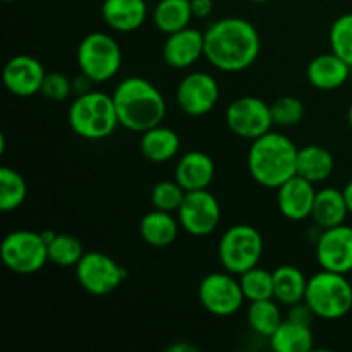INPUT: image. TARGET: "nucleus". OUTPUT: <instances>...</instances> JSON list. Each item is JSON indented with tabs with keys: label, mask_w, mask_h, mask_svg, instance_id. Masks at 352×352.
Segmentation results:
<instances>
[{
	"label": "nucleus",
	"mask_w": 352,
	"mask_h": 352,
	"mask_svg": "<svg viewBox=\"0 0 352 352\" xmlns=\"http://www.w3.org/2000/svg\"><path fill=\"white\" fill-rule=\"evenodd\" d=\"M260 50V33L243 17H223L205 31L206 60L223 72H241L251 67Z\"/></svg>",
	"instance_id": "obj_1"
},
{
	"label": "nucleus",
	"mask_w": 352,
	"mask_h": 352,
	"mask_svg": "<svg viewBox=\"0 0 352 352\" xmlns=\"http://www.w3.org/2000/svg\"><path fill=\"white\" fill-rule=\"evenodd\" d=\"M119 124L134 133L160 126L167 113L164 95L144 78L131 76L120 81L112 93Z\"/></svg>",
	"instance_id": "obj_2"
},
{
	"label": "nucleus",
	"mask_w": 352,
	"mask_h": 352,
	"mask_svg": "<svg viewBox=\"0 0 352 352\" xmlns=\"http://www.w3.org/2000/svg\"><path fill=\"white\" fill-rule=\"evenodd\" d=\"M298 148L280 133H267L253 141L248 151V168L254 181L268 189H278L298 174Z\"/></svg>",
	"instance_id": "obj_3"
},
{
	"label": "nucleus",
	"mask_w": 352,
	"mask_h": 352,
	"mask_svg": "<svg viewBox=\"0 0 352 352\" xmlns=\"http://www.w3.org/2000/svg\"><path fill=\"white\" fill-rule=\"evenodd\" d=\"M67 119L71 129L88 141L105 140L120 126L112 95L91 89L78 95L71 103Z\"/></svg>",
	"instance_id": "obj_4"
},
{
	"label": "nucleus",
	"mask_w": 352,
	"mask_h": 352,
	"mask_svg": "<svg viewBox=\"0 0 352 352\" xmlns=\"http://www.w3.org/2000/svg\"><path fill=\"white\" fill-rule=\"evenodd\" d=\"M305 302L316 318L340 320L352 309V285L346 274L322 270L308 278Z\"/></svg>",
	"instance_id": "obj_5"
},
{
	"label": "nucleus",
	"mask_w": 352,
	"mask_h": 352,
	"mask_svg": "<svg viewBox=\"0 0 352 352\" xmlns=\"http://www.w3.org/2000/svg\"><path fill=\"white\" fill-rule=\"evenodd\" d=\"M263 237L260 230L248 223L232 226L223 232L219 244V260L223 270L234 275L258 267L263 256Z\"/></svg>",
	"instance_id": "obj_6"
},
{
	"label": "nucleus",
	"mask_w": 352,
	"mask_h": 352,
	"mask_svg": "<svg viewBox=\"0 0 352 352\" xmlns=\"http://www.w3.org/2000/svg\"><path fill=\"white\" fill-rule=\"evenodd\" d=\"M122 64V50L116 38L107 33H89L78 47V65L93 82L109 81L119 72Z\"/></svg>",
	"instance_id": "obj_7"
},
{
	"label": "nucleus",
	"mask_w": 352,
	"mask_h": 352,
	"mask_svg": "<svg viewBox=\"0 0 352 352\" xmlns=\"http://www.w3.org/2000/svg\"><path fill=\"white\" fill-rule=\"evenodd\" d=\"M2 261L10 272L31 275L40 272L48 263V246L41 232L14 230L7 234L0 248Z\"/></svg>",
	"instance_id": "obj_8"
},
{
	"label": "nucleus",
	"mask_w": 352,
	"mask_h": 352,
	"mask_svg": "<svg viewBox=\"0 0 352 352\" xmlns=\"http://www.w3.org/2000/svg\"><path fill=\"white\" fill-rule=\"evenodd\" d=\"M126 268L100 251L85 253L81 261L76 265V278L79 285L93 296L110 294L126 280Z\"/></svg>",
	"instance_id": "obj_9"
},
{
	"label": "nucleus",
	"mask_w": 352,
	"mask_h": 352,
	"mask_svg": "<svg viewBox=\"0 0 352 352\" xmlns=\"http://www.w3.org/2000/svg\"><path fill=\"white\" fill-rule=\"evenodd\" d=\"M198 298L210 315L220 318L236 315L246 299L241 282L227 270L206 275L199 284Z\"/></svg>",
	"instance_id": "obj_10"
},
{
	"label": "nucleus",
	"mask_w": 352,
	"mask_h": 352,
	"mask_svg": "<svg viewBox=\"0 0 352 352\" xmlns=\"http://www.w3.org/2000/svg\"><path fill=\"white\" fill-rule=\"evenodd\" d=\"M226 124L236 136L254 141L272 131V109L256 96H241L227 107Z\"/></svg>",
	"instance_id": "obj_11"
},
{
	"label": "nucleus",
	"mask_w": 352,
	"mask_h": 352,
	"mask_svg": "<svg viewBox=\"0 0 352 352\" xmlns=\"http://www.w3.org/2000/svg\"><path fill=\"white\" fill-rule=\"evenodd\" d=\"M220 217H222L220 203L208 189L188 191L181 208L177 210L181 229L195 237H205L215 232L220 223Z\"/></svg>",
	"instance_id": "obj_12"
},
{
	"label": "nucleus",
	"mask_w": 352,
	"mask_h": 352,
	"mask_svg": "<svg viewBox=\"0 0 352 352\" xmlns=\"http://www.w3.org/2000/svg\"><path fill=\"white\" fill-rule=\"evenodd\" d=\"M220 98V86L213 76L196 71L179 82L175 100L184 113L201 117L212 112Z\"/></svg>",
	"instance_id": "obj_13"
},
{
	"label": "nucleus",
	"mask_w": 352,
	"mask_h": 352,
	"mask_svg": "<svg viewBox=\"0 0 352 352\" xmlns=\"http://www.w3.org/2000/svg\"><path fill=\"white\" fill-rule=\"evenodd\" d=\"M316 260L322 270L346 275L352 272V227L342 223L323 230L316 243Z\"/></svg>",
	"instance_id": "obj_14"
},
{
	"label": "nucleus",
	"mask_w": 352,
	"mask_h": 352,
	"mask_svg": "<svg viewBox=\"0 0 352 352\" xmlns=\"http://www.w3.org/2000/svg\"><path fill=\"white\" fill-rule=\"evenodd\" d=\"M47 72L40 60L30 55H16L3 67V85L12 95L33 96L41 93Z\"/></svg>",
	"instance_id": "obj_15"
},
{
	"label": "nucleus",
	"mask_w": 352,
	"mask_h": 352,
	"mask_svg": "<svg viewBox=\"0 0 352 352\" xmlns=\"http://www.w3.org/2000/svg\"><path fill=\"white\" fill-rule=\"evenodd\" d=\"M165 64L174 69H188L205 55V33L195 28H184L181 31L167 34L164 43Z\"/></svg>",
	"instance_id": "obj_16"
},
{
	"label": "nucleus",
	"mask_w": 352,
	"mask_h": 352,
	"mask_svg": "<svg viewBox=\"0 0 352 352\" xmlns=\"http://www.w3.org/2000/svg\"><path fill=\"white\" fill-rule=\"evenodd\" d=\"M315 198V184L301 175H294L278 188V210L285 219L301 222L311 217Z\"/></svg>",
	"instance_id": "obj_17"
},
{
	"label": "nucleus",
	"mask_w": 352,
	"mask_h": 352,
	"mask_svg": "<svg viewBox=\"0 0 352 352\" xmlns=\"http://www.w3.org/2000/svg\"><path fill=\"white\" fill-rule=\"evenodd\" d=\"M215 177V164L212 157L203 151H188L182 155L175 167V181L186 191L206 189Z\"/></svg>",
	"instance_id": "obj_18"
},
{
	"label": "nucleus",
	"mask_w": 352,
	"mask_h": 352,
	"mask_svg": "<svg viewBox=\"0 0 352 352\" xmlns=\"http://www.w3.org/2000/svg\"><path fill=\"white\" fill-rule=\"evenodd\" d=\"M148 16L144 0H103L102 17L107 26L119 33H131L143 26Z\"/></svg>",
	"instance_id": "obj_19"
},
{
	"label": "nucleus",
	"mask_w": 352,
	"mask_h": 352,
	"mask_svg": "<svg viewBox=\"0 0 352 352\" xmlns=\"http://www.w3.org/2000/svg\"><path fill=\"white\" fill-rule=\"evenodd\" d=\"M306 74H308V81L316 89L332 91V89L340 88L349 79L351 65L339 55L330 52V54H322L313 58L308 64Z\"/></svg>",
	"instance_id": "obj_20"
},
{
	"label": "nucleus",
	"mask_w": 352,
	"mask_h": 352,
	"mask_svg": "<svg viewBox=\"0 0 352 352\" xmlns=\"http://www.w3.org/2000/svg\"><path fill=\"white\" fill-rule=\"evenodd\" d=\"M181 138L170 127L160 126L144 131L141 136V155L151 164H165L179 153Z\"/></svg>",
	"instance_id": "obj_21"
},
{
	"label": "nucleus",
	"mask_w": 352,
	"mask_h": 352,
	"mask_svg": "<svg viewBox=\"0 0 352 352\" xmlns=\"http://www.w3.org/2000/svg\"><path fill=\"white\" fill-rule=\"evenodd\" d=\"M179 219L170 212L155 208L141 219L140 234L144 243L151 248H167L175 243L179 236Z\"/></svg>",
	"instance_id": "obj_22"
},
{
	"label": "nucleus",
	"mask_w": 352,
	"mask_h": 352,
	"mask_svg": "<svg viewBox=\"0 0 352 352\" xmlns=\"http://www.w3.org/2000/svg\"><path fill=\"white\" fill-rule=\"evenodd\" d=\"M349 215L347 201L344 198V191L336 188H325L316 191L315 205H313L311 219L318 227L332 229V227L342 226Z\"/></svg>",
	"instance_id": "obj_23"
},
{
	"label": "nucleus",
	"mask_w": 352,
	"mask_h": 352,
	"mask_svg": "<svg viewBox=\"0 0 352 352\" xmlns=\"http://www.w3.org/2000/svg\"><path fill=\"white\" fill-rule=\"evenodd\" d=\"M336 160L325 146L308 144L298 151V174L313 184L327 181L332 175Z\"/></svg>",
	"instance_id": "obj_24"
},
{
	"label": "nucleus",
	"mask_w": 352,
	"mask_h": 352,
	"mask_svg": "<svg viewBox=\"0 0 352 352\" xmlns=\"http://www.w3.org/2000/svg\"><path fill=\"white\" fill-rule=\"evenodd\" d=\"M272 349L277 352H309L315 346L311 325L285 318L270 337Z\"/></svg>",
	"instance_id": "obj_25"
},
{
	"label": "nucleus",
	"mask_w": 352,
	"mask_h": 352,
	"mask_svg": "<svg viewBox=\"0 0 352 352\" xmlns=\"http://www.w3.org/2000/svg\"><path fill=\"white\" fill-rule=\"evenodd\" d=\"M308 278L292 265H282L274 270V298L282 305H298L305 301Z\"/></svg>",
	"instance_id": "obj_26"
},
{
	"label": "nucleus",
	"mask_w": 352,
	"mask_h": 352,
	"mask_svg": "<svg viewBox=\"0 0 352 352\" xmlns=\"http://www.w3.org/2000/svg\"><path fill=\"white\" fill-rule=\"evenodd\" d=\"M191 0H160L153 9V23L164 34L189 26L192 19Z\"/></svg>",
	"instance_id": "obj_27"
},
{
	"label": "nucleus",
	"mask_w": 352,
	"mask_h": 352,
	"mask_svg": "<svg viewBox=\"0 0 352 352\" xmlns=\"http://www.w3.org/2000/svg\"><path fill=\"white\" fill-rule=\"evenodd\" d=\"M277 301V299H275ZM272 299H261V301H253L248 309V323L251 330L258 336L270 339L275 330L284 322L282 313L278 309L277 302Z\"/></svg>",
	"instance_id": "obj_28"
},
{
	"label": "nucleus",
	"mask_w": 352,
	"mask_h": 352,
	"mask_svg": "<svg viewBox=\"0 0 352 352\" xmlns=\"http://www.w3.org/2000/svg\"><path fill=\"white\" fill-rule=\"evenodd\" d=\"M28 186L23 175L10 167H0V210L12 212L24 203Z\"/></svg>",
	"instance_id": "obj_29"
},
{
	"label": "nucleus",
	"mask_w": 352,
	"mask_h": 352,
	"mask_svg": "<svg viewBox=\"0 0 352 352\" xmlns=\"http://www.w3.org/2000/svg\"><path fill=\"white\" fill-rule=\"evenodd\" d=\"M48 246V261L57 267H76L85 256L82 243L74 236L58 234L55 236Z\"/></svg>",
	"instance_id": "obj_30"
},
{
	"label": "nucleus",
	"mask_w": 352,
	"mask_h": 352,
	"mask_svg": "<svg viewBox=\"0 0 352 352\" xmlns=\"http://www.w3.org/2000/svg\"><path fill=\"white\" fill-rule=\"evenodd\" d=\"M239 282L241 287H243L244 298L250 302L274 298V272H268L261 267H254L251 270L244 272L243 275H239Z\"/></svg>",
	"instance_id": "obj_31"
},
{
	"label": "nucleus",
	"mask_w": 352,
	"mask_h": 352,
	"mask_svg": "<svg viewBox=\"0 0 352 352\" xmlns=\"http://www.w3.org/2000/svg\"><path fill=\"white\" fill-rule=\"evenodd\" d=\"M329 41L333 54L344 58L352 67V12L344 14L333 21Z\"/></svg>",
	"instance_id": "obj_32"
},
{
	"label": "nucleus",
	"mask_w": 352,
	"mask_h": 352,
	"mask_svg": "<svg viewBox=\"0 0 352 352\" xmlns=\"http://www.w3.org/2000/svg\"><path fill=\"white\" fill-rule=\"evenodd\" d=\"M186 189L177 181H162L151 189V203L162 212L177 213L186 198Z\"/></svg>",
	"instance_id": "obj_33"
},
{
	"label": "nucleus",
	"mask_w": 352,
	"mask_h": 352,
	"mask_svg": "<svg viewBox=\"0 0 352 352\" xmlns=\"http://www.w3.org/2000/svg\"><path fill=\"white\" fill-rule=\"evenodd\" d=\"M272 119L274 126L278 127H292L298 126L305 117V105L296 96H282L275 100L270 105Z\"/></svg>",
	"instance_id": "obj_34"
},
{
	"label": "nucleus",
	"mask_w": 352,
	"mask_h": 352,
	"mask_svg": "<svg viewBox=\"0 0 352 352\" xmlns=\"http://www.w3.org/2000/svg\"><path fill=\"white\" fill-rule=\"evenodd\" d=\"M72 93V81L62 72H47L43 86H41V95L54 102H62Z\"/></svg>",
	"instance_id": "obj_35"
},
{
	"label": "nucleus",
	"mask_w": 352,
	"mask_h": 352,
	"mask_svg": "<svg viewBox=\"0 0 352 352\" xmlns=\"http://www.w3.org/2000/svg\"><path fill=\"white\" fill-rule=\"evenodd\" d=\"M287 318L292 320V322L305 323V325H311L313 318H316V316H315V313L311 311V308H309L305 301H301V302H298V305L291 306V311H289Z\"/></svg>",
	"instance_id": "obj_36"
},
{
	"label": "nucleus",
	"mask_w": 352,
	"mask_h": 352,
	"mask_svg": "<svg viewBox=\"0 0 352 352\" xmlns=\"http://www.w3.org/2000/svg\"><path fill=\"white\" fill-rule=\"evenodd\" d=\"M192 16L198 19H205L212 14L213 10V0H191Z\"/></svg>",
	"instance_id": "obj_37"
},
{
	"label": "nucleus",
	"mask_w": 352,
	"mask_h": 352,
	"mask_svg": "<svg viewBox=\"0 0 352 352\" xmlns=\"http://www.w3.org/2000/svg\"><path fill=\"white\" fill-rule=\"evenodd\" d=\"M168 351H170V352H196L198 349H196L192 344L181 342V344H174V346H170V347H168Z\"/></svg>",
	"instance_id": "obj_38"
},
{
	"label": "nucleus",
	"mask_w": 352,
	"mask_h": 352,
	"mask_svg": "<svg viewBox=\"0 0 352 352\" xmlns=\"http://www.w3.org/2000/svg\"><path fill=\"white\" fill-rule=\"evenodd\" d=\"M344 198H346L347 208H349V213L352 215V181L347 182V186L344 188Z\"/></svg>",
	"instance_id": "obj_39"
},
{
	"label": "nucleus",
	"mask_w": 352,
	"mask_h": 352,
	"mask_svg": "<svg viewBox=\"0 0 352 352\" xmlns=\"http://www.w3.org/2000/svg\"><path fill=\"white\" fill-rule=\"evenodd\" d=\"M347 119H349V126L352 127V103H351V107H349V113H347Z\"/></svg>",
	"instance_id": "obj_40"
},
{
	"label": "nucleus",
	"mask_w": 352,
	"mask_h": 352,
	"mask_svg": "<svg viewBox=\"0 0 352 352\" xmlns=\"http://www.w3.org/2000/svg\"><path fill=\"white\" fill-rule=\"evenodd\" d=\"M251 2H254V3H265V2H268V0H251Z\"/></svg>",
	"instance_id": "obj_41"
},
{
	"label": "nucleus",
	"mask_w": 352,
	"mask_h": 352,
	"mask_svg": "<svg viewBox=\"0 0 352 352\" xmlns=\"http://www.w3.org/2000/svg\"><path fill=\"white\" fill-rule=\"evenodd\" d=\"M2 2H6V3H9V2H16V0H2Z\"/></svg>",
	"instance_id": "obj_42"
}]
</instances>
